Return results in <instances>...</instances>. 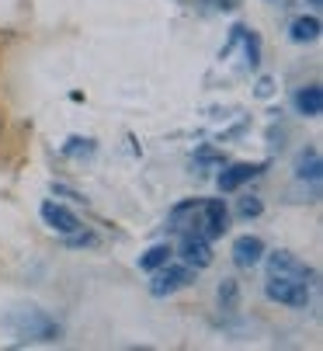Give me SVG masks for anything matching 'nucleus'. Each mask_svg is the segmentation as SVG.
<instances>
[{
	"instance_id": "obj_1",
	"label": "nucleus",
	"mask_w": 323,
	"mask_h": 351,
	"mask_svg": "<svg viewBox=\"0 0 323 351\" xmlns=\"http://www.w3.org/2000/svg\"><path fill=\"white\" fill-rule=\"evenodd\" d=\"M8 324H11V330L18 334V337H25V341H60V324L52 320V317H45L38 306H21V310H14L11 317H8Z\"/></svg>"
},
{
	"instance_id": "obj_2",
	"label": "nucleus",
	"mask_w": 323,
	"mask_h": 351,
	"mask_svg": "<svg viewBox=\"0 0 323 351\" xmlns=\"http://www.w3.org/2000/svg\"><path fill=\"white\" fill-rule=\"evenodd\" d=\"M264 295L272 303H285V306H306L309 303V282H292V278H267Z\"/></svg>"
},
{
	"instance_id": "obj_3",
	"label": "nucleus",
	"mask_w": 323,
	"mask_h": 351,
	"mask_svg": "<svg viewBox=\"0 0 323 351\" xmlns=\"http://www.w3.org/2000/svg\"><path fill=\"white\" fill-rule=\"evenodd\" d=\"M191 282H195V268L191 265H164V268H156L149 292L153 295H171V292H178V289H184Z\"/></svg>"
},
{
	"instance_id": "obj_4",
	"label": "nucleus",
	"mask_w": 323,
	"mask_h": 351,
	"mask_svg": "<svg viewBox=\"0 0 323 351\" xmlns=\"http://www.w3.org/2000/svg\"><path fill=\"white\" fill-rule=\"evenodd\" d=\"M309 268L292 254V250H275L267 254V278H292V282H309Z\"/></svg>"
},
{
	"instance_id": "obj_5",
	"label": "nucleus",
	"mask_w": 323,
	"mask_h": 351,
	"mask_svg": "<svg viewBox=\"0 0 323 351\" xmlns=\"http://www.w3.org/2000/svg\"><path fill=\"white\" fill-rule=\"evenodd\" d=\"M181 261L191 265L195 271L212 265V243H208L205 233H191V230H188V233L181 237Z\"/></svg>"
},
{
	"instance_id": "obj_6",
	"label": "nucleus",
	"mask_w": 323,
	"mask_h": 351,
	"mask_svg": "<svg viewBox=\"0 0 323 351\" xmlns=\"http://www.w3.org/2000/svg\"><path fill=\"white\" fill-rule=\"evenodd\" d=\"M198 216H202L205 237H223V233H226L230 213H226V202H223V198H208V202H202V206H198Z\"/></svg>"
},
{
	"instance_id": "obj_7",
	"label": "nucleus",
	"mask_w": 323,
	"mask_h": 351,
	"mask_svg": "<svg viewBox=\"0 0 323 351\" xmlns=\"http://www.w3.org/2000/svg\"><path fill=\"white\" fill-rule=\"evenodd\" d=\"M42 219H45V226L49 230H56V233H77V230H84L80 226V219L70 213V209H63V206H56V202H45L42 206Z\"/></svg>"
},
{
	"instance_id": "obj_8",
	"label": "nucleus",
	"mask_w": 323,
	"mask_h": 351,
	"mask_svg": "<svg viewBox=\"0 0 323 351\" xmlns=\"http://www.w3.org/2000/svg\"><path fill=\"white\" fill-rule=\"evenodd\" d=\"M261 258H264V240L261 237H240L233 243L237 268H254V265H261Z\"/></svg>"
},
{
	"instance_id": "obj_9",
	"label": "nucleus",
	"mask_w": 323,
	"mask_h": 351,
	"mask_svg": "<svg viewBox=\"0 0 323 351\" xmlns=\"http://www.w3.org/2000/svg\"><path fill=\"white\" fill-rule=\"evenodd\" d=\"M261 171H264V164H233V167H226L219 174V188L223 191H237L243 181H254Z\"/></svg>"
},
{
	"instance_id": "obj_10",
	"label": "nucleus",
	"mask_w": 323,
	"mask_h": 351,
	"mask_svg": "<svg viewBox=\"0 0 323 351\" xmlns=\"http://www.w3.org/2000/svg\"><path fill=\"white\" fill-rule=\"evenodd\" d=\"M296 108H299L306 119H316V115L323 112V90H320V84H309V87H302V90L296 94Z\"/></svg>"
},
{
	"instance_id": "obj_11",
	"label": "nucleus",
	"mask_w": 323,
	"mask_h": 351,
	"mask_svg": "<svg viewBox=\"0 0 323 351\" xmlns=\"http://www.w3.org/2000/svg\"><path fill=\"white\" fill-rule=\"evenodd\" d=\"M289 35H292V42H316L320 38V18H313V14L309 18L306 14L296 18L292 28H289Z\"/></svg>"
},
{
	"instance_id": "obj_12",
	"label": "nucleus",
	"mask_w": 323,
	"mask_h": 351,
	"mask_svg": "<svg viewBox=\"0 0 323 351\" xmlns=\"http://www.w3.org/2000/svg\"><path fill=\"white\" fill-rule=\"evenodd\" d=\"M320 171H323V164H320V154L316 149H302L299 154V160H296V174H299V181H320Z\"/></svg>"
},
{
	"instance_id": "obj_13",
	"label": "nucleus",
	"mask_w": 323,
	"mask_h": 351,
	"mask_svg": "<svg viewBox=\"0 0 323 351\" xmlns=\"http://www.w3.org/2000/svg\"><path fill=\"white\" fill-rule=\"evenodd\" d=\"M171 261V247L167 243H156V247H149L146 254L139 258V268L143 271H156V268H164Z\"/></svg>"
},
{
	"instance_id": "obj_14",
	"label": "nucleus",
	"mask_w": 323,
	"mask_h": 351,
	"mask_svg": "<svg viewBox=\"0 0 323 351\" xmlns=\"http://www.w3.org/2000/svg\"><path fill=\"white\" fill-rule=\"evenodd\" d=\"M219 306L226 310V313H233L237 310V303H240V289H237V282L233 278H223V285H219Z\"/></svg>"
},
{
	"instance_id": "obj_15",
	"label": "nucleus",
	"mask_w": 323,
	"mask_h": 351,
	"mask_svg": "<svg viewBox=\"0 0 323 351\" xmlns=\"http://www.w3.org/2000/svg\"><path fill=\"white\" fill-rule=\"evenodd\" d=\"M63 154H67V157H73V160H80V157H91V154H94V139L70 136V139H67V146H63Z\"/></svg>"
},
{
	"instance_id": "obj_16",
	"label": "nucleus",
	"mask_w": 323,
	"mask_h": 351,
	"mask_svg": "<svg viewBox=\"0 0 323 351\" xmlns=\"http://www.w3.org/2000/svg\"><path fill=\"white\" fill-rule=\"evenodd\" d=\"M240 219H254V216H261L264 213V206H261V198H254V195H247V198H240Z\"/></svg>"
},
{
	"instance_id": "obj_17",
	"label": "nucleus",
	"mask_w": 323,
	"mask_h": 351,
	"mask_svg": "<svg viewBox=\"0 0 323 351\" xmlns=\"http://www.w3.org/2000/svg\"><path fill=\"white\" fill-rule=\"evenodd\" d=\"M94 243H97L94 233H80V230L77 233H67V247H94Z\"/></svg>"
},
{
	"instance_id": "obj_18",
	"label": "nucleus",
	"mask_w": 323,
	"mask_h": 351,
	"mask_svg": "<svg viewBox=\"0 0 323 351\" xmlns=\"http://www.w3.org/2000/svg\"><path fill=\"white\" fill-rule=\"evenodd\" d=\"M254 94H257V97H272V94H275V80H272V77H261L257 87H254Z\"/></svg>"
},
{
	"instance_id": "obj_19",
	"label": "nucleus",
	"mask_w": 323,
	"mask_h": 351,
	"mask_svg": "<svg viewBox=\"0 0 323 351\" xmlns=\"http://www.w3.org/2000/svg\"><path fill=\"white\" fill-rule=\"evenodd\" d=\"M208 4H215V8H223V11H233V8H237V0H208Z\"/></svg>"
},
{
	"instance_id": "obj_20",
	"label": "nucleus",
	"mask_w": 323,
	"mask_h": 351,
	"mask_svg": "<svg viewBox=\"0 0 323 351\" xmlns=\"http://www.w3.org/2000/svg\"><path fill=\"white\" fill-rule=\"evenodd\" d=\"M309 4H313V8H320V4H323V0H309Z\"/></svg>"
}]
</instances>
